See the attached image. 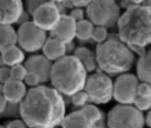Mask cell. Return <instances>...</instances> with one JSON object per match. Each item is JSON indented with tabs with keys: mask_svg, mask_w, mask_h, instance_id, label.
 Segmentation results:
<instances>
[{
	"mask_svg": "<svg viewBox=\"0 0 151 128\" xmlns=\"http://www.w3.org/2000/svg\"><path fill=\"white\" fill-rule=\"evenodd\" d=\"M1 60L2 63L6 65V66H9V67H14L16 65H20L24 59H25V55L23 50L17 47V45H13V47H9L7 48L6 50L1 52Z\"/></svg>",
	"mask_w": 151,
	"mask_h": 128,
	"instance_id": "obj_18",
	"label": "cell"
},
{
	"mask_svg": "<svg viewBox=\"0 0 151 128\" xmlns=\"http://www.w3.org/2000/svg\"><path fill=\"white\" fill-rule=\"evenodd\" d=\"M113 85L112 79L107 75L96 73L87 77L85 92L88 95L89 101L97 104H104L109 102L113 97Z\"/></svg>",
	"mask_w": 151,
	"mask_h": 128,
	"instance_id": "obj_7",
	"label": "cell"
},
{
	"mask_svg": "<svg viewBox=\"0 0 151 128\" xmlns=\"http://www.w3.org/2000/svg\"><path fill=\"white\" fill-rule=\"evenodd\" d=\"M137 96L140 97H148L151 96V86L148 83L141 82L138 85V90H137Z\"/></svg>",
	"mask_w": 151,
	"mask_h": 128,
	"instance_id": "obj_28",
	"label": "cell"
},
{
	"mask_svg": "<svg viewBox=\"0 0 151 128\" xmlns=\"http://www.w3.org/2000/svg\"><path fill=\"white\" fill-rule=\"evenodd\" d=\"M17 43V32L10 25H0V52L7 48L16 45Z\"/></svg>",
	"mask_w": 151,
	"mask_h": 128,
	"instance_id": "obj_20",
	"label": "cell"
},
{
	"mask_svg": "<svg viewBox=\"0 0 151 128\" xmlns=\"http://www.w3.org/2000/svg\"><path fill=\"white\" fill-rule=\"evenodd\" d=\"M145 121L148 124V126L151 128V110L148 112V115H147V118H145Z\"/></svg>",
	"mask_w": 151,
	"mask_h": 128,
	"instance_id": "obj_34",
	"label": "cell"
},
{
	"mask_svg": "<svg viewBox=\"0 0 151 128\" xmlns=\"http://www.w3.org/2000/svg\"><path fill=\"white\" fill-rule=\"evenodd\" d=\"M0 128H4V127H2V126H0Z\"/></svg>",
	"mask_w": 151,
	"mask_h": 128,
	"instance_id": "obj_36",
	"label": "cell"
},
{
	"mask_svg": "<svg viewBox=\"0 0 151 128\" xmlns=\"http://www.w3.org/2000/svg\"><path fill=\"white\" fill-rule=\"evenodd\" d=\"M137 71L139 79L151 86V48L139 59Z\"/></svg>",
	"mask_w": 151,
	"mask_h": 128,
	"instance_id": "obj_17",
	"label": "cell"
},
{
	"mask_svg": "<svg viewBox=\"0 0 151 128\" xmlns=\"http://www.w3.org/2000/svg\"><path fill=\"white\" fill-rule=\"evenodd\" d=\"M1 94L6 99L7 102L18 103L24 100V97L27 94L26 86L24 82L10 79L6 84L2 85Z\"/></svg>",
	"mask_w": 151,
	"mask_h": 128,
	"instance_id": "obj_14",
	"label": "cell"
},
{
	"mask_svg": "<svg viewBox=\"0 0 151 128\" xmlns=\"http://www.w3.org/2000/svg\"><path fill=\"white\" fill-rule=\"evenodd\" d=\"M119 38L129 47L151 44V5L134 4L126 8L117 20Z\"/></svg>",
	"mask_w": 151,
	"mask_h": 128,
	"instance_id": "obj_2",
	"label": "cell"
},
{
	"mask_svg": "<svg viewBox=\"0 0 151 128\" xmlns=\"http://www.w3.org/2000/svg\"><path fill=\"white\" fill-rule=\"evenodd\" d=\"M52 65L53 64H51L50 60L46 59L43 55H35L29 59H27L24 66H25L26 71L36 74L41 78V82L45 83L51 77Z\"/></svg>",
	"mask_w": 151,
	"mask_h": 128,
	"instance_id": "obj_13",
	"label": "cell"
},
{
	"mask_svg": "<svg viewBox=\"0 0 151 128\" xmlns=\"http://www.w3.org/2000/svg\"><path fill=\"white\" fill-rule=\"evenodd\" d=\"M71 101H72L73 105H76V107H85L86 103L89 101V99L87 93L82 90L75 93L73 95H71Z\"/></svg>",
	"mask_w": 151,
	"mask_h": 128,
	"instance_id": "obj_25",
	"label": "cell"
},
{
	"mask_svg": "<svg viewBox=\"0 0 151 128\" xmlns=\"http://www.w3.org/2000/svg\"><path fill=\"white\" fill-rule=\"evenodd\" d=\"M95 26L88 19H83L81 22H78L76 26V36L81 40V41H87L93 36Z\"/></svg>",
	"mask_w": 151,
	"mask_h": 128,
	"instance_id": "obj_21",
	"label": "cell"
},
{
	"mask_svg": "<svg viewBox=\"0 0 151 128\" xmlns=\"http://www.w3.org/2000/svg\"><path fill=\"white\" fill-rule=\"evenodd\" d=\"M71 18L75 20L76 23H78V22H81L83 20V16H85V12L82 10L81 8H73L72 10H71V13L69 15Z\"/></svg>",
	"mask_w": 151,
	"mask_h": 128,
	"instance_id": "obj_29",
	"label": "cell"
},
{
	"mask_svg": "<svg viewBox=\"0 0 151 128\" xmlns=\"http://www.w3.org/2000/svg\"><path fill=\"white\" fill-rule=\"evenodd\" d=\"M24 83L27 84L28 86H31L32 89H33V87H36V86H38V85L42 83V82H41V78H40L36 74L27 71L25 78H24Z\"/></svg>",
	"mask_w": 151,
	"mask_h": 128,
	"instance_id": "obj_27",
	"label": "cell"
},
{
	"mask_svg": "<svg viewBox=\"0 0 151 128\" xmlns=\"http://www.w3.org/2000/svg\"><path fill=\"white\" fill-rule=\"evenodd\" d=\"M107 38H108V33H107L106 27H103V26H95L91 39H94L98 44H101V43L106 41Z\"/></svg>",
	"mask_w": 151,
	"mask_h": 128,
	"instance_id": "obj_24",
	"label": "cell"
},
{
	"mask_svg": "<svg viewBox=\"0 0 151 128\" xmlns=\"http://www.w3.org/2000/svg\"><path fill=\"white\" fill-rule=\"evenodd\" d=\"M19 112L27 127L55 128L65 117V104L55 89L38 85L27 92Z\"/></svg>",
	"mask_w": 151,
	"mask_h": 128,
	"instance_id": "obj_1",
	"label": "cell"
},
{
	"mask_svg": "<svg viewBox=\"0 0 151 128\" xmlns=\"http://www.w3.org/2000/svg\"><path fill=\"white\" fill-rule=\"evenodd\" d=\"M145 117L142 111L130 104H117L108 112V128H143Z\"/></svg>",
	"mask_w": 151,
	"mask_h": 128,
	"instance_id": "obj_6",
	"label": "cell"
},
{
	"mask_svg": "<svg viewBox=\"0 0 151 128\" xmlns=\"http://www.w3.org/2000/svg\"><path fill=\"white\" fill-rule=\"evenodd\" d=\"M5 128H27V126L23 120H13L8 122Z\"/></svg>",
	"mask_w": 151,
	"mask_h": 128,
	"instance_id": "obj_31",
	"label": "cell"
},
{
	"mask_svg": "<svg viewBox=\"0 0 151 128\" xmlns=\"http://www.w3.org/2000/svg\"><path fill=\"white\" fill-rule=\"evenodd\" d=\"M50 81L53 89L71 96L85 89L87 71L75 56H64L52 65Z\"/></svg>",
	"mask_w": 151,
	"mask_h": 128,
	"instance_id": "obj_3",
	"label": "cell"
},
{
	"mask_svg": "<svg viewBox=\"0 0 151 128\" xmlns=\"http://www.w3.org/2000/svg\"><path fill=\"white\" fill-rule=\"evenodd\" d=\"M133 103L135 104V108L138 110H140V111L150 110L151 109V96H148V97H140V96H137Z\"/></svg>",
	"mask_w": 151,
	"mask_h": 128,
	"instance_id": "obj_26",
	"label": "cell"
},
{
	"mask_svg": "<svg viewBox=\"0 0 151 128\" xmlns=\"http://www.w3.org/2000/svg\"><path fill=\"white\" fill-rule=\"evenodd\" d=\"M71 4L75 8H81L82 9V7H88L90 1H88V0H77V1H71Z\"/></svg>",
	"mask_w": 151,
	"mask_h": 128,
	"instance_id": "obj_32",
	"label": "cell"
},
{
	"mask_svg": "<svg viewBox=\"0 0 151 128\" xmlns=\"http://www.w3.org/2000/svg\"><path fill=\"white\" fill-rule=\"evenodd\" d=\"M6 105H7L6 99H5L4 95L0 93V113H2V112L6 110Z\"/></svg>",
	"mask_w": 151,
	"mask_h": 128,
	"instance_id": "obj_33",
	"label": "cell"
},
{
	"mask_svg": "<svg viewBox=\"0 0 151 128\" xmlns=\"http://www.w3.org/2000/svg\"><path fill=\"white\" fill-rule=\"evenodd\" d=\"M62 128H93L94 125L85 117L81 111H73L63 118Z\"/></svg>",
	"mask_w": 151,
	"mask_h": 128,
	"instance_id": "obj_16",
	"label": "cell"
},
{
	"mask_svg": "<svg viewBox=\"0 0 151 128\" xmlns=\"http://www.w3.org/2000/svg\"><path fill=\"white\" fill-rule=\"evenodd\" d=\"M97 66L106 74H122L133 65L134 53L119 36L112 35L105 42L96 47Z\"/></svg>",
	"mask_w": 151,
	"mask_h": 128,
	"instance_id": "obj_4",
	"label": "cell"
},
{
	"mask_svg": "<svg viewBox=\"0 0 151 128\" xmlns=\"http://www.w3.org/2000/svg\"><path fill=\"white\" fill-rule=\"evenodd\" d=\"M76 23L69 15H61L60 20L51 31V38L57 39L65 44H69L76 38Z\"/></svg>",
	"mask_w": 151,
	"mask_h": 128,
	"instance_id": "obj_12",
	"label": "cell"
},
{
	"mask_svg": "<svg viewBox=\"0 0 151 128\" xmlns=\"http://www.w3.org/2000/svg\"><path fill=\"white\" fill-rule=\"evenodd\" d=\"M139 85L138 76L133 74H123L116 78L113 85V97L120 104H131L137 97Z\"/></svg>",
	"mask_w": 151,
	"mask_h": 128,
	"instance_id": "obj_9",
	"label": "cell"
},
{
	"mask_svg": "<svg viewBox=\"0 0 151 128\" xmlns=\"http://www.w3.org/2000/svg\"><path fill=\"white\" fill-rule=\"evenodd\" d=\"M93 128H103V127H99V126H94Z\"/></svg>",
	"mask_w": 151,
	"mask_h": 128,
	"instance_id": "obj_35",
	"label": "cell"
},
{
	"mask_svg": "<svg viewBox=\"0 0 151 128\" xmlns=\"http://www.w3.org/2000/svg\"><path fill=\"white\" fill-rule=\"evenodd\" d=\"M60 9L53 1L40 4L33 12V23L45 32H51L60 20Z\"/></svg>",
	"mask_w": 151,
	"mask_h": 128,
	"instance_id": "obj_10",
	"label": "cell"
},
{
	"mask_svg": "<svg viewBox=\"0 0 151 128\" xmlns=\"http://www.w3.org/2000/svg\"><path fill=\"white\" fill-rule=\"evenodd\" d=\"M46 40V32L41 30L33 22L23 23L17 31V43L19 48L27 52H35L43 49Z\"/></svg>",
	"mask_w": 151,
	"mask_h": 128,
	"instance_id": "obj_8",
	"label": "cell"
},
{
	"mask_svg": "<svg viewBox=\"0 0 151 128\" xmlns=\"http://www.w3.org/2000/svg\"><path fill=\"white\" fill-rule=\"evenodd\" d=\"M12 79V76H10V68L8 67H1L0 68V83L6 84L8 81Z\"/></svg>",
	"mask_w": 151,
	"mask_h": 128,
	"instance_id": "obj_30",
	"label": "cell"
},
{
	"mask_svg": "<svg viewBox=\"0 0 151 128\" xmlns=\"http://www.w3.org/2000/svg\"><path fill=\"white\" fill-rule=\"evenodd\" d=\"M26 74H27V71H26L24 65L20 64V65H16L14 67H10V76H12V79L24 82V78H25Z\"/></svg>",
	"mask_w": 151,
	"mask_h": 128,
	"instance_id": "obj_23",
	"label": "cell"
},
{
	"mask_svg": "<svg viewBox=\"0 0 151 128\" xmlns=\"http://www.w3.org/2000/svg\"><path fill=\"white\" fill-rule=\"evenodd\" d=\"M24 13L23 2L19 0H0V25L17 23Z\"/></svg>",
	"mask_w": 151,
	"mask_h": 128,
	"instance_id": "obj_11",
	"label": "cell"
},
{
	"mask_svg": "<svg viewBox=\"0 0 151 128\" xmlns=\"http://www.w3.org/2000/svg\"><path fill=\"white\" fill-rule=\"evenodd\" d=\"M43 56L50 61H58L65 56L67 52V44L59 41L57 39L50 38L46 40L44 47H43Z\"/></svg>",
	"mask_w": 151,
	"mask_h": 128,
	"instance_id": "obj_15",
	"label": "cell"
},
{
	"mask_svg": "<svg viewBox=\"0 0 151 128\" xmlns=\"http://www.w3.org/2000/svg\"><path fill=\"white\" fill-rule=\"evenodd\" d=\"M75 57L80 61V64L85 67L87 71H93L97 67V61H96V56L89 50L88 48L80 47L75 50Z\"/></svg>",
	"mask_w": 151,
	"mask_h": 128,
	"instance_id": "obj_19",
	"label": "cell"
},
{
	"mask_svg": "<svg viewBox=\"0 0 151 128\" xmlns=\"http://www.w3.org/2000/svg\"><path fill=\"white\" fill-rule=\"evenodd\" d=\"M80 111H81L82 113L85 115V117H86L94 126L96 122H98L101 119V110L98 109L96 105H94V104H86Z\"/></svg>",
	"mask_w": 151,
	"mask_h": 128,
	"instance_id": "obj_22",
	"label": "cell"
},
{
	"mask_svg": "<svg viewBox=\"0 0 151 128\" xmlns=\"http://www.w3.org/2000/svg\"><path fill=\"white\" fill-rule=\"evenodd\" d=\"M86 14L88 16V20L91 22L94 26H103L106 28L117 24L121 16L119 5L111 0L90 1Z\"/></svg>",
	"mask_w": 151,
	"mask_h": 128,
	"instance_id": "obj_5",
	"label": "cell"
}]
</instances>
